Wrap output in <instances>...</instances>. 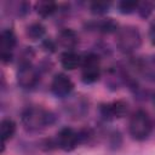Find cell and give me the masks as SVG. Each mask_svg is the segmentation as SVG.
<instances>
[{
	"instance_id": "cell-1",
	"label": "cell",
	"mask_w": 155,
	"mask_h": 155,
	"mask_svg": "<svg viewBox=\"0 0 155 155\" xmlns=\"http://www.w3.org/2000/svg\"><path fill=\"white\" fill-rule=\"evenodd\" d=\"M21 121L27 131L39 132L53 125L56 116L51 110L41 105H29L22 110Z\"/></svg>"
},
{
	"instance_id": "cell-2",
	"label": "cell",
	"mask_w": 155,
	"mask_h": 155,
	"mask_svg": "<svg viewBox=\"0 0 155 155\" xmlns=\"http://www.w3.org/2000/svg\"><path fill=\"white\" fill-rule=\"evenodd\" d=\"M116 47L124 54H132L142 45V34L134 25L120 27L116 33Z\"/></svg>"
},
{
	"instance_id": "cell-3",
	"label": "cell",
	"mask_w": 155,
	"mask_h": 155,
	"mask_svg": "<svg viewBox=\"0 0 155 155\" xmlns=\"http://www.w3.org/2000/svg\"><path fill=\"white\" fill-rule=\"evenodd\" d=\"M153 132V121L145 110H136L128 121V133L137 142L145 140Z\"/></svg>"
},
{
	"instance_id": "cell-4",
	"label": "cell",
	"mask_w": 155,
	"mask_h": 155,
	"mask_svg": "<svg viewBox=\"0 0 155 155\" xmlns=\"http://www.w3.org/2000/svg\"><path fill=\"white\" fill-rule=\"evenodd\" d=\"M81 80L85 84H94L102 75L101 56L97 52H87L81 61Z\"/></svg>"
},
{
	"instance_id": "cell-5",
	"label": "cell",
	"mask_w": 155,
	"mask_h": 155,
	"mask_svg": "<svg viewBox=\"0 0 155 155\" xmlns=\"http://www.w3.org/2000/svg\"><path fill=\"white\" fill-rule=\"evenodd\" d=\"M16 79L23 90H33L40 81V71L31 62H19Z\"/></svg>"
},
{
	"instance_id": "cell-6",
	"label": "cell",
	"mask_w": 155,
	"mask_h": 155,
	"mask_svg": "<svg viewBox=\"0 0 155 155\" xmlns=\"http://www.w3.org/2000/svg\"><path fill=\"white\" fill-rule=\"evenodd\" d=\"M63 109L64 113L73 120H80L86 116L90 108L88 99L82 94H74L64 98Z\"/></svg>"
},
{
	"instance_id": "cell-7",
	"label": "cell",
	"mask_w": 155,
	"mask_h": 155,
	"mask_svg": "<svg viewBox=\"0 0 155 155\" xmlns=\"http://www.w3.org/2000/svg\"><path fill=\"white\" fill-rule=\"evenodd\" d=\"M54 142L57 149H62L64 151H71L79 144H81L80 132L71 127H63L57 132L54 137Z\"/></svg>"
},
{
	"instance_id": "cell-8",
	"label": "cell",
	"mask_w": 155,
	"mask_h": 155,
	"mask_svg": "<svg viewBox=\"0 0 155 155\" xmlns=\"http://www.w3.org/2000/svg\"><path fill=\"white\" fill-rule=\"evenodd\" d=\"M131 65L145 81L155 84V54L138 57L131 62Z\"/></svg>"
},
{
	"instance_id": "cell-9",
	"label": "cell",
	"mask_w": 155,
	"mask_h": 155,
	"mask_svg": "<svg viewBox=\"0 0 155 155\" xmlns=\"http://www.w3.org/2000/svg\"><path fill=\"white\" fill-rule=\"evenodd\" d=\"M128 111V103L122 99L103 103L99 105V114L103 120L111 121L124 117Z\"/></svg>"
},
{
	"instance_id": "cell-10",
	"label": "cell",
	"mask_w": 155,
	"mask_h": 155,
	"mask_svg": "<svg viewBox=\"0 0 155 155\" xmlns=\"http://www.w3.org/2000/svg\"><path fill=\"white\" fill-rule=\"evenodd\" d=\"M17 45V36L11 28L2 29L0 33V57L4 63H8L13 58V50Z\"/></svg>"
},
{
	"instance_id": "cell-11",
	"label": "cell",
	"mask_w": 155,
	"mask_h": 155,
	"mask_svg": "<svg viewBox=\"0 0 155 155\" xmlns=\"http://www.w3.org/2000/svg\"><path fill=\"white\" fill-rule=\"evenodd\" d=\"M50 90L52 94L56 96L57 98H67L71 94L74 90V82L68 75L63 73H58L53 76L50 85Z\"/></svg>"
},
{
	"instance_id": "cell-12",
	"label": "cell",
	"mask_w": 155,
	"mask_h": 155,
	"mask_svg": "<svg viewBox=\"0 0 155 155\" xmlns=\"http://www.w3.org/2000/svg\"><path fill=\"white\" fill-rule=\"evenodd\" d=\"M87 28L90 30L98 31L101 34H116L120 29L119 23L113 18H103L99 21H92L87 23Z\"/></svg>"
},
{
	"instance_id": "cell-13",
	"label": "cell",
	"mask_w": 155,
	"mask_h": 155,
	"mask_svg": "<svg viewBox=\"0 0 155 155\" xmlns=\"http://www.w3.org/2000/svg\"><path fill=\"white\" fill-rule=\"evenodd\" d=\"M56 42H57V45L64 47L65 51L74 50V47L79 44V36H78L76 31L73 30L71 28H63L58 31Z\"/></svg>"
},
{
	"instance_id": "cell-14",
	"label": "cell",
	"mask_w": 155,
	"mask_h": 155,
	"mask_svg": "<svg viewBox=\"0 0 155 155\" xmlns=\"http://www.w3.org/2000/svg\"><path fill=\"white\" fill-rule=\"evenodd\" d=\"M59 61H61V65L65 70H75L76 68L81 67L82 56L75 52L74 50H68L61 53Z\"/></svg>"
},
{
	"instance_id": "cell-15",
	"label": "cell",
	"mask_w": 155,
	"mask_h": 155,
	"mask_svg": "<svg viewBox=\"0 0 155 155\" xmlns=\"http://www.w3.org/2000/svg\"><path fill=\"white\" fill-rule=\"evenodd\" d=\"M17 130V125L16 122L10 119V117H5L1 120L0 122V137H1V144H5L7 140H10Z\"/></svg>"
},
{
	"instance_id": "cell-16",
	"label": "cell",
	"mask_w": 155,
	"mask_h": 155,
	"mask_svg": "<svg viewBox=\"0 0 155 155\" xmlns=\"http://www.w3.org/2000/svg\"><path fill=\"white\" fill-rule=\"evenodd\" d=\"M34 8L40 17L46 18V17L52 16L58 10V5L51 0H41L34 5Z\"/></svg>"
},
{
	"instance_id": "cell-17",
	"label": "cell",
	"mask_w": 155,
	"mask_h": 155,
	"mask_svg": "<svg viewBox=\"0 0 155 155\" xmlns=\"http://www.w3.org/2000/svg\"><path fill=\"white\" fill-rule=\"evenodd\" d=\"M46 34V28L40 22H33L25 27V36L31 41L41 40Z\"/></svg>"
},
{
	"instance_id": "cell-18",
	"label": "cell",
	"mask_w": 155,
	"mask_h": 155,
	"mask_svg": "<svg viewBox=\"0 0 155 155\" xmlns=\"http://www.w3.org/2000/svg\"><path fill=\"white\" fill-rule=\"evenodd\" d=\"M138 6H139V2L134 0H122L117 4L119 12L122 15H131L133 12H137Z\"/></svg>"
},
{
	"instance_id": "cell-19",
	"label": "cell",
	"mask_w": 155,
	"mask_h": 155,
	"mask_svg": "<svg viewBox=\"0 0 155 155\" xmlns=\"http://www.w3.org/2000/svg\"><path fill=\"white\" fill-rule=\"evenodd\" d=\"M30 5L27 1H12L10 2V11L18 17H23L29 12Z\"/></svg>"
},
{
	"instance_id": "cell-20",
	"label": "cell",
	"mask_w": 155,
	"mask_h": 155,
	"mask_svg": "<svg viewBox=\"0 0 155 155\" xmlns=\"http://www.w3.org/2000/svg\"><path fill=\"white\" fill-rule=\"evenodd\" d=\"M110 7V2L107 1H94L90 4V10L94 15H104L108 12Z\"/></svg>"
},
{
	"instance_id": "cell-21",
	"label": "cell",
	"mask_w": 155,
	"mask_h": 155,
	"mask_svg": "<svg viewBox=\"0 0 155 155\" xmlns=\"http://www.w3.org/2000/svg\"><path fill=\"white\" fill-rule=\"evenodd\" d=\"M154 10V6L151 2H148V1H144V2H139V6H138V15L142 17V18H148L151 12Z\"/></svg>"
},
{
	"instance_id": "cell-22",
	"label": "cell",
	"mask_w": 155,
	"mask_h": 155,
	"mask_svg": "<svg viewBox=\"0 0 155 155\" xmlns=\"http://www.w3.org/2000/svg\"><path fill=\"white\" fill-rule=\"evenodd\" d=\"M42 48L47 52H54L57 48V42L52 39H45L42 40Z\"/></svg>"
},
{
	"instance_id": "cell-23",
	"label": "cell",
	"mask_w": 155,
	"mask_h": 155,
	"mask_svg": "<svg viewBox=\"0 0 155 155\" xmlns=\"http://www.w3.org/2000/svg\"><path fill=\"white\" fill-rule=\"evenodd\" d=\"M149 39H150V42L155 45V19L151 22L149 27Z\"/></svg>"
},
{
	"instance_id": "cell-24",
	"label": "cell",
	"mask_w": 155,
	"mask_h": 155,
	"mask_svg": "<svg viewBox=\"0 0 155 155\" xmlns=\"http://www.w3.org/2000/svg\"><path fill=\"white\" fill-rule=\"evenodd\" d=\"M151 103H153V105L155 107V92L151 94Z\"/></svg>"
}]
</instances>
